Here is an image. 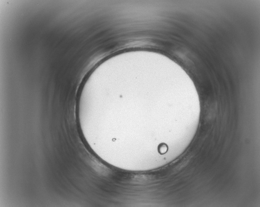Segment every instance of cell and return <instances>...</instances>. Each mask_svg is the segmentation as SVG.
Masks as SVG:
<instances>
[{"label": "cell", "instance_id": "6da1fadb", "mask_svg": "<svg viewBox=\"0 0 260 207\" xmlns=\"http://www.w3.org/2000/svg\"><path fill=\"white\" fill-rule=\"evenodd\" d=\"M158 151H159V153L161 154H164L165 153L167 152L168 147H167V146L164 145V144L161 145V146H159V147Z\"/></svg>", "mask_w": 260, "mask_h": 207}]
</instances>
